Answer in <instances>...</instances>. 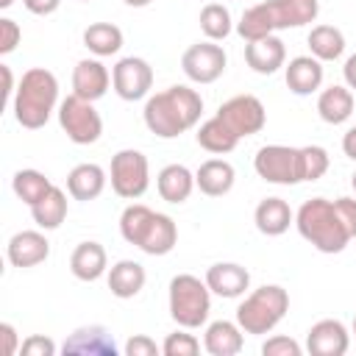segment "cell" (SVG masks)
<instances>
[{
  "mask_svg": "<svg viewBox=\"0 0 356 356\" xmlns=\"http://www.w3.org/2000/svg\"><path fill=\"white\" fill-rule=\"evenodd\" d=\"M200 114H203V97L184 83L167 86L164 92L150 95L142 111L147 131L156 134L159 139L181 136L184 131L197 125Z\"/></svg>",
  "mask_w": 356,
  "mask_h": 356,
  "instance_id": "cell-1",
  "label": "cell"
},
{
  "mask_svg": "<svg viewBox=\"0 0 356 356\" xmlns=\"http://www.w3.org/2000/svg\"><path fill=\"white\" fill-rule=\"evenodd\" d=\"M317 14H320L317 0H267V3L250 6L242 14V19L236 25V33L245 42H253V39L270 36V33L284 31V28L309 25V22L317 19Z\"/></svg>",
  "mask_w": 356,
  "mask_h": 356,
  "instance_id": "cell-2",
  "label": "cell"
},
{
  "mask_svg": "<svg viewBox=\"0 0 356 356\" xmlns=\"http://www.w3.org/2000/svg\"><path fill=\"white\" fill-rule=\"evenodd\" d=\"M120 234L147 256H167L178 242V228L170 214L153 211L145 203H131L120 214Z\"/></svg>",
  "mask_w": 356,
  "mask_h": 356,
  "instance_id": "cell-3",
  "label": "cell"
},
{
  "mask_svg": "<svg viewBox=\"0 0 356 356\" xmlns=\"http://www.w3.org/2000/svg\"><path fill=\"white\" fill-rule=\"evenodd\" d=\"M58 103V81L44 67H31L22 72L19 86L14 92V117L22 128L36 131L44 128L53 108Z\"/></svg>",
  "mask_w": 356,
  "mask_h": 356,
  "instance_id": "cell-4",
  "label": "cell"
},
{
  "mask_svg": "<svg viewBox=\"0 0 356 356\" xmlns=\"http://www.w3.org/2000/svg\"><path fill=\"white\" fill-rule=\"evenodd\" d=\"M295 225H298V234L320 253H342L353 239L345 222L339 220L334 200H325V197L306 200L295 214Z\"/></svg>",
  "mask_w": 356,
  "mask_h": 356,
  "instance_id": "cell-5",
  "label": "cell"
},
{
  "mask_svg": "<svg viewBox=\"0 0 356 356\" xmlns=\"http://www.w3.org/2000/svg\"><path fill=\"white\" fill-rule=\"evenodd\" d=\"M289 312V295L284 286L278 284H264L259 289H253L239 306H236V323L245 334L261 337L270 334L284 314Z\"/></svg>",
  "mask_w": 356,
  "mask_h": 356,
  "instance_id": "cell-6",
  "label": "cell"
},
{
  "mask_svg": "<svg viewBox=\"0 0 356 356\" xmlns=\"http://www.w3.org/2000/svg\"><path fill=\"white\" fill-rule=\"evenodd\" d=\"M211 312V289L197 275L181 273L170 281V317L181 328H200Z\"/></svg>",
  "mask_w": 356,
  "mask_h": 356,
  "instance_id": "cell-7",
  "label": "cell"
},
{
  "mask_svg": "<svg viewBox=\"0 0 356 356\" xmlns=\"http://www.w3.org/2000/svg\"><path fill=\"white\" fill-rule=\"evenodd\" d=\"M253 170L259 178L267 184H281L292 186L303 181V164H300V147H286V145H264L259 147L253 159Z\"/></svg>",
  "mask_w": 356,
  "mask_h": 356,
  "instance_id": "cell-8",
  "label": "cell"
},
{
  "mask_svg": "<svg viewBox=\"0 0 356 356\" xmlns=\"http://www.w3.org/2000/svg\"><path fill=\"white\" fill-rule=\"evenodd\" d=\"M58 125L75 145H95L103 134V120L95 111L92 100L70 95L58 103Z\"/></svg>",
  "mask_w": 356,
  "mask_h": 356,
  "instance_id": "cell-9",
  "label": "cell"
},
{
  "mask_svg": "<svg viewBox=\"0 0 356 356\" xmlns=\"http://www.w3.org/2000/svg\"><path fill=\"white\" fill-rule=\"evenodd\" d=\"M111 189L125 197V200H136L147 192L150 186V167H147V156L128 147L114 153L111 159Z\"/></svg>",
  "mask_w": 356,
  "mask_h": 356,
  "instance_id": "cell-10",
  "label": "cell"
},
{
  "mask_svg": "<svg viewBox=\"0 0 356 356\" xmlns=\"http://www.w3.org/2000/svg\"><path fill=\"white\" fill-rule=\"evenodd\" d=\"M225 64H228L225 50L220 44H214L211 39L186 47L181 56V70L195 83H214L225 72Z\"/></svg>",
  "mask_w": 356,
  "mask_h": 356,
  "instance_id": "cell-11",
  "label": "cell"
},
{
  "mask_svg": "<svg viewBox=\"0 0 356 356\" xmlns=\"http://www.w3.org/2000/svg\"><path fill=\"white\" fill-rule=\"evenodd\" d=\"M217 117H222L234 134L242 139V136H253L264 128L267 122V111H264V103L256 97V95H236L231 100H225L220 108H217Z\"/></svg>",
  "mask_w": 356,
  "mask_h": 356,
  "instance_id": "cell-12",
  "label": "cell"
},
{
  "mask_svg": "<svg viewBox=\"0 0 356 356\" xmlns=\"http://www.w3.org/2000/svg\"><path fill=\"white\" fill-rule=\"evenodd\" d=\"M111 83H114V92L122 100H131V103L142 100L153 86V67L145 58H136V56L120 58L111 70Z\"/></svg>",
  "mask_w": 356,
  "mask_h": 356,
  "instance_id": "cell-13",
  "label": "cell"
},
{
  "mask_svg": "<svg viewBox=\"0 0 356 356\" xmlns=\"http://www.w3.org/2000/svg\"><path fill=\"white\" fill-rule=\"evenodd\" d=\"M350 334L339 320H317L306 334V350L312 356H345Z\"/></svg>",
  "mask_w": 356,
  "mask_h": 356,
  "instance_id": "cell-14",
  "label": "cell"
},
{
  "mask_svg": "<svg viewBox=\"0 0 356 356\" xmlns=\"http://www.w3.org/2000/svg\"><path fill=\"white\" fill-rule=\"evenodd\" d=\"M6 256L14 267H36L50 256V242L42 231H17L6 245Z\"/></svg>",
  "mask_w": 356,
  "mask_h": 356,
  "instance_id": "cell-15",
  "label": "cell"
},
{
  "mask_svg": "<svg viewBox=\"0 0 356 356\" xmlns=\"http://www.w3.org/2000/svg\"><path fill=\"white\" fill-rule=\"evenodd\" d=\"M206 286L220 298H242L250 286V273L236 261H217L206 270Z\"/></svg>",
  "mask_w": 356,
  "mask_h": 356,
  "instance_id": "cell-16",
  "label": "cell"
},
{
  "mask_svg": "<svg viewBox=\"0 0 356 356\" xmlns=\"http://www.w3.org/2000/svg\"><path fill=\"white\" fill-rule=\"evenodd\" d=\"M284 58H286V47H284V42L275 33L261 36V39H253V42L245 44V61L259 75L278 72L284 67Z\"/></svg>",
  "mask_w": 356,
  "mask_h": 356,
  "instance_id": "cell-17",
  "label": "cell"
},
{
  "mask_svg": "<svg viewBox=\"0 0 356 356\" xmlns=\"http://www.w3.org/2000/svg\"><path fill=\"white\" fill-rule=\"evenodd\" d=\"M108 83H111V75L97 58H83L72 70V95L83 100H92V103L100 100L108 92Z\"/></svg>",
  "mask_w": 356,
  "mask_h": 356,
  "instance_id": "cell-18",
  "label": "cell"
},
{
  "mask_svg": "<svg viewBox=\"0 0 356 356\" xmlns=\"http://www.w3.org/2000/svg\"><path fill=\"white\" fill-rule=\"evenodd\" d=\"M64 353H81V356H114L117 345L114 337L103 325H83L72 331V337L64 342Z\"/></svg>",
  "mask_w": 356,
  "mask_h": 356,
  "instance_id": "cell-19",
  "label": "cell"
},
{
  "mask_svg": "<svg viewBox=\"0 0 356 356\" xmlns=\"http://www.w3.org/2000/svg\"><path fill=\"white\" fill-rule=\"evenodd\" d=\"M286 86L289 92L295 95H312L320 89L323 83V61L314 58V56H295L289 64H286Z\"/></svg>",
  "mask_w": 356,
  "mask_h": 356,
  "instance_id": "cell-20",
  "label": "cell"
},
{
  "mask_svg": "<svg viewBox=\"0 0 356 356\" xmlns=\"http://www.w3.org/2000/svg\"><path fill=\"white\" fill-rule=\"evenodd\" d=\"M234 178H236V172H234V167H231L225 159H209V161H203V164L197 167V172H195L197 189H200L203 195H209V197H222V195H228L231 186H234Z\"/></svg>",
  "mask_w": 356,
  "mask_h": 356,
  "instance_id": "cell-21",
  "label": "cell"
},
{
  "mask_svg": "<svg viewBox=\"0 0 356 356\" xmlns=\"http://www.w3.org/2000/svg\"><path fill=\"white\" fill-rule=\"evenodd\" d=\"M242 328L239 323H231V320H214L206 325V334H203V348L211 353V356H236L242 350Z\"/></svg>",
  "mask_w": 356,
  "mask_h": 356,
  "instance_id": "cell-22",
  "label": "cell"
},
{
  "mask_svg": "<svg viewBox=\"0 0 356 356\" xmlns=\"http://www.w3.org/2000/svg\"><path fill=\"white\" fill-rule=\"evenodd\" d=\"M292 220L295 214L284 197H264L253 211V222L264 236H281L292 225Z\"/></svg>",
  "mask_w": 356,
  "mask_h": 356,
  "instance_id": "cell-23",
  "label": "cell"
},
{
  "mask_svg": "<svg viewBox=\"0 0 356 356\" xmlns=\"http://www.w3.org/2000/svg\"><path fill=\"white\" fill-rule=\"evenodd\" d=\"M108 267L106 248L100 242H81L70 256V270L78 281H97Z\"/></svg>",
  "mask_w": 356,
  "mask_h": 356,
  "instance_id": "cell-24",
  "label": "cell"
},
{
  "mask_svg": "<svg viewBox=\"0 0 356 356\" xmlns=\"http://www.w3.org/2000/svg\"><path fill=\"white\" fill-rule=\"evenodd\" d=\"M145 281H147L145 267L139 261H134V259H122V261L111 264V270H108V289L120 300H128V298L139 295Z\"/></svg>",
  "mask_w": 356,
  "mask_h": 356,
  "instance_id": "cell-25",
  "label": "cell"
},
{
  "mask_svg": "<svg viewBox=\"0 0 356 356\" xmlns=\"http://www.w3.org/2000/svg\"><path fill=\"white\" fill-rule=\"evenodd\" d=\"M317 114L328 125H342L353 114V92L348 86H339V83L323 89L317 97Z\"/></svg>",
  "mask_w": 356,
  "mask_h": 356,
  "instance_id": "cell-26",
  "label": "cell"
},
{
  "mask_svg": "<svg viewBox=\"0 0 356 356\" xmlns=\"http://www.w3.org/2000/svg\"><path fill=\"white\" fill-rule=\"evenodd\" d=\"M156 186H159L161 200H167V203H184V200H189V195H192V189L197 184H195V175L184 164H167L159 172Z\"/></svg>",
  "mask_w": 356,
  "mask_h": 356,
  "instance_id": "cell-27",
  "label": "cell"
},
{
  "mask_svg": "<svg viewBox=\"0 0 356 356\" xmlns=\"http://www.w3.org/2000/svg\"><path fill=\"white\" fill-rule=\"evenodd\" d=\"M106 186V172L100 164H78L67 175V192L75 200H95Z\"/></svg>",
  "mask_w": 356,
  "mask_h": 356,
  "instance_id": "cell-28",
  "label": "cell"
},
{
  "mask_svg": "<svg viewBox=\"0 0 356 356\" xmlns=\"http://www.w3.org/2000/svg\"><path fill=\"white\" fill-rule=\"evenodd\" d=\"M197 145L203 147V150H209V153H231L236 145H239V136L234 134V128L222 120V117H211V120H206L200 128H197Z\"/></svg>",
  "mask_w": 356,
  "mask_h": 356,
  "instance_id": "cell-29",
  "label": "cell"
},
{
  "mask_svg": "<svg viewBox=\"0 0 356 356\" xmlns=\"http://www.w3.org/2000/svg\"><path fill=\"white\" fill-rule=\"evenodd\" d=\"M309 50L320 61H337L345 53V36L334 25H314L309 31Z\"/></svg>",
  "mask_w": 356,
  "mask_h": 356,
  "instance_id": "cell-30",
  "label": "cell"
},
{
  "mask_svg": "<svg viewBox=\"0 0 356 356\" xmlns=\"http://www.w3.org/2000/svg\"><path fill=\"white\" fill-rule=\"evenodd\" d=\"M83 47L95 56H114L122 47V31L111 22H92L83 31Z\"/></svg>",
  "mask_w": 356,
  "mask_h": 356,
  "instance_id": "cell-31",
  "label": "cell"
},
{
  "mask_svg": "<svg viewBox=\"0 0 356 356\" xmlns=\"http://www.w3.org/2000/svg\"><path fill=\"white\" fill-rule=\"evenodd\" d=\"M31 217H33V222H36L39 228H44V231L58 228V225L64 222V217H67V195H64L58 186H53L39 203L31 206Z\"/></svg>",
  "mask_w": 356,
  "mask_h": 356,
  "instance_id": "cell-32",
  "label": "cell"
},
{
  "mask_svg": "<svg viewBox=\"0 0 356 356\" xmlns=\"http://www.w3.org/2000/svg\"><path fill=\"white\" fill-rule=\"evenodd\" d=\"M11 189H14V195H17L22 203L33 206V203H39V200L53 189V184H50V178H47L44 172H39V170H19V172H14Z\"/></svg>",
  "mask_w": 356,
  "mask_h": 356,
  "instance_id": "cell-33",
  "label": "cell"
},
{
  "mask_svg": "<svg viewBox=\"0 0 356 356\" xmlns=\"http://www.w3.org/2000/svg\"><path fill=\"white\" fill-rule=\"evenodd\" d=\"M200 31H203L206 39H211V42L225 39V36L234 31L231 11H228L222 3H206L203 11H200Z\"/></svg>",
  "mask_w": 356,
  "mask_h": 356,
  "instance_id": "cell-34",
  "label": "cell"
},
{
  "mask_svg": "<svg viewBox=\"0 0 356 356\" xmlns=\"http://www.w3.org/2000/svg\"><path fill=\"white\" fill-rule=\"evenodd\" d=\"M300 164H303V181H317L325 175L331 159H328V150L320 147V145H306L300 147Z\"/></svg>",
  "mask_w": 356,
  "mask_h": 356,
  "instance_id": "cell-35",
  "label": "cell"
},
{
  "mask_svg": "<svg viewBox=\"0 0 356 356\" xmlns=\"http://www.w3.org/2000/svg\"><path fill=\"white\" fill-rule=\"evenodd\" d=\"M200 350V342L195 334H186V331H175V334H167V339L161 342V353L164 356H195Z\"/></svg>",
  "mask_w": 356,
  "mask_h": 356,
  "instance_id": "cell-36",
  "label": "cell"
},
{
  "mask_svg": "<svg viewBox=\"0 0 356 356\" xmlns=\"http://www.w3.org/2000/svg\"><path fill=\"white\" fill-rule=\"evenodd\" d=\"M300 345L292 339V337H270L264 345H261V353L264 356H300Z\"/></svg>",
  "mask_w": 356,
  "mask_h": 356,
  "instance_id": "cell-37",
  "label": "cell"
},
{
  "mask_svg": "<svg viewBox=\"0 0 356 356\" xmlns=\"http://www.w3.org/2000/svg\"><path fill=\"white\" fill-rule=\"evenodd\" d=\"M19 39H22L19 25H17L14 19H8V17H3V19H0V53L8 56V53L19 44Z\"/></svg>",
  "mask_w": 356,
  "mask_h": 356,
  "instance_id": "cell-38",
  "label": "cell"
},
{
  "mask_svg": "<svg viewBox=\"0 0 356 356\" xmlns=\"http://www.w3.org/2000/svg\"><path fill=\"white\" fill-rule=\"evenodd\" d=\"M19 353H22V356H53V353H56V345H53L50 337L33 334V337H28V339L19 345Z\"/></svg>",
  "mask_w": 356,
  "mask_h": 356,
  "instance_id": "cell-39",
  "label": "cell"
},
{
  "mask_svg": "<svg viewBox=\"0 0 356 356\" xmlns=\"http://www.w3.org/2000/svg\"><path fill=\"white\" fill-rule=\"evenodd\" d=\"M161 348L150 339V337H145V334H134L128 342H125V353L128 356H156Z\"/></svg>",
  "mask_w": 356,
  "mask_h": 356,
  "instance_id": "cell-40",
  "label": "cell"
},
{
  "mask_svg": "<svg viewBox=\"0 0 356 356\" xmlns=\"http://www.w3.org/2000/svg\"><path fill=\"white\" fill-rule=\"evenodd\" d=\"M334 209H337L339 220L345 222L348 234L356 236V197H337L334 200Z\"/></svg>",
  "mask_w": 356,
  "mask_h": 356,
  "instance_id": "cell-41",
  "label": "cell"
},
{
  "mask_svg": "<svg viewBox=\"0 0 356 356\" xmlns=\"http://www.w3.org/2000/svg\"><path fill=\"white\" fill-rule=\"evenodd\" d=\"M22 6L36 17H47L61 6V0H22Z\"/></svg>",
  "mask_w": 356,
  "mask_h": 356,
  "instance_id": "cell-42",
  "label": "cell"
},
{
  "mask_svg": "<svg viewBox=\"0 0 356 356\" xmlns=\"http://www.w3.org/2000/svg\"><path fill=\"white\" fill-rule=\"evenodd\" d=\"M0 337H3V353L6 356H14L17 350H19V345H17V328L11 325V323H0Z\"/></svg>",
  "mask_w": 356,
  "mask_h": 356,
  "instance_id": "cell-43",
  "label": "cell"
},
{
  "mask_svg": "<svg viewBox=\"0 0 356 356\" xmlns=\"http://www.w3.org/2000/svg\"><path fill=\"white\" fill-rule=\"evenodd\" d=\"M342 150H345V156H348V159H353V161H356V125H353V128H348V134L342 136Z\"/></svg>",
  "mask_w": 356,
  "mask_h": 356,
  "instance_id": "cell-44",
  "label": "cell"
},
{
  "mask_svg": "<svg viewBox=\"0 0 356 356\" xmlns=\"http://www.w3.org/2000/svg\"><path fill=\"white\" fill-rule=\"evenodd\" d=\"M342 75H345V83H348V89H356V53L345 61V67H342Z\"/></svg>",
  "mask_w": 356,
  "mask_h": 356,
  "instance_id": "cell-45",
  "label": "cell"
},
{
  "mask_svg": "<svg viewBox=\"0 0 356 356\" xmlns=\"http://www.w3.org/2000/svg\"><path fill=\"white\" fill-rule=\"evenodd\" d=\"M0 72H3V81H6L3 95H6V100H8V97H11V92H14V78H11V70H8L6 64H0Z\"/></svg>",
  "mask_w": 356,
  "mask_h": 356,
  "instance_id": "cell-46",
  "label": "cell"
},
{
  "mask_svg": "<svg viewBox=\"0 0 356 356\" xmlns=\"http://www.w3.org/2000/svg\"><path fill=\"white\" fill-rule=\"evenodd\" d=\"M122 3H128V6H134V8H142V6H147L150 0H122Z\"/></svg>",
  "mask_w": 356,
  "mask_h": 356,
  "instance_id": "cell-47",
  "label": "cell"
},
{
  "mask_svg": "<svg viewBox=\"0 0 356 356\" xmlns=\"http://www.w3.org/2000/svg\"><path fill=\"white\" fill-rule=\"evenodd\" d=\"M11 3H14V0H0V8H8Z\"/></svg>",
  "mask_w": 356,
  "mask_h": 356,
  "instance_id": "cell-48",
  "label": "cell"
},
{
  "mask_svg": "<svg viewBox=\"0 0 356 356\" xmlns=\"http://www.w3.org/2000/svg\"><path fill=\"white\" fill-rule=\"evenodd\" d=\"M350 186H353V192H356V172L350 175Z\"/></svg>",
  "mask_w": 356,
  "mask_h": 356,
  "instance_id": "cell-49",
  "label": "cell"
},
{
  "mask_svg": "<svg viewBox=\"0 0 356 356\" xmlns=\"http://www.w3.org/2000/svg\"><path fill=\"white\" fill-rule=\"evenodd\" d=\"M353 334H356V317H353Z\"/></svg>",
  "mask_w": 356,
  "mask_h": 356,
  "instance_id": "cell-50",
  "label": "cell"
},
{
  "mask_svg": "<svg viewBox=\"0 0 356 356\" xmlns=\"http://www.w3.org/2000/svg\"><path fill=\"white\" fill-rule=\"evenodd\" d=\"M83 3H89V0H83Z\"/></svg>",
  "mask_w": 356,
  "mask_h": 356,
  "instance_id": "cell-51",
  "label": "cell"
}]
</instances>
